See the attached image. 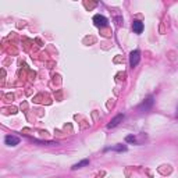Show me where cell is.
<instances>
[{
  "label": "cell",
  "mask_w": 178,
  "mask_h": 178,
  "mask_svg": "<svg viewBox=\"0 0 178 178\" xmlns=\"http://www.w3.org/2000/svg\"><path fill=\"white\" fill-rule=\"evenodd\" d=\"M93 22H95V25H96V27H99V28L107 27V25H108V19L106 18V17L100 15V14H96V15L93 17Z\"/></svg>",
  "instance_id": "6da1fadb"
},
{
  "label": "cell",
  "mask_w": 178,
  "mask_h": 178,
  "mask_svg": "<svg viewBox=\"0 0 178 178\" xmlns=\"http://www.w3.org/2000/svg\"><path fill=\"white\" fill-rule=\"evenodd\" d=\"M139 60H141V53H139V50H134V52H131V54H129V66L132 67V68L138 66Z\"/></svg>",
  "instance_id": "7a4b0ae2"
},
{
  "label": "cell",
  "mask_w": 178,
  "mask_h": 178,
  "mask_svg": "<svg viewBox=\"0 0 178 178\" xmlns=\"http://www.w3.org/2000/svg\"><path fill=\"white\" fill-rule=\"evenodd\" d=\"M4 142L8 146H15V145L19 143V138L18 136H14V135H7L4 138Z\"/></svg>",
  "instance_id": "3957f363"
},
{
  "label": "cell",
  "mask_w": 178,
  "mask_h": 178,
  "mask_svg": "<svg viewBox=\"0 0 178 178\" xmlns=\"http://www.w3.org/2000/svg\"><path fill=\"white\" fill-rule=\"evenodd\" d=\"M122 120H124V116H122V114H118V116H116L110 122H108V124H107V128H114V127H117V125H118L120 122L122 121Z\"/></svg>",
  "instance_id": "277c9868"
},
{
  "label": "cell",
  "mask_w": 178,
  "mask_h": 178,
  "mask_svg": "<svg viewBox=\"0 0 178 178\" xmlns=\"http://www.w3.org/2000/svg\"><path fill=\"white\" fill-rule=\"evenodd\" d=\"M132 29L135 33H142V31H143V22L135 19V21L132 22Z\"/></svg>",
  "instance_id": "5b68a950"
},
{
  "label": "cell",
  "mask_w": 178,
  "mask_h": 178,
  "mask_svg": "<svg viewBox=\"0 0 178 178\" xmlns=\"http://www.w3.org/2000/svg\"><path fill=\"white\" fill-rule=\"evenodd\" d=\"M88 164H89V160H88V159H85V160H82V161H79V163L74 164V166H72V170H78V168H82V167L88 166Z\"/></svg>",
  "instance_id": "8992f818"
},
{
  "label": "cell",
  "mask_w": 178,
  "mask_h": 178,
  "mask_svg": "<svg viewBox=\"0 0 178 178\" xmlns=\"http://www.w3.org/2000/svg\"><path fill=\"white\" fill-rule=\"evenodd\" d=\"M106 152L107 150H117V152H125L127 150V146H124V145H118V146H113V147H106Z\"/></svg>",
  "instance_id": "52a82bcc"
},
{
  "label": "cell",
  "mask_w": 178,
  "mask_h": 178,
  "mask_svg": "<svg viewBox=\"0 0 178 178\" xmlns=\"http://www.w3.org/2000/svg\"><path fill=\"white\" fill-rule=\"evenodd\" d=\"M125 142H132V143H134V142H135V136H134V135H128L127 138H125Z\"/></svg>",
  "instance_id": "ba28073f"
},
{
  "label": "cell",
  "mask_w": 178,
  "mask_h": 178,
  "mask_svg": "<svg viewBox=\"0 0 178 178\" xmlns=\"http://www.w3.org/2000/svg\"><path fill=\"white\" fill-rule=\"evenodd\" d=\"M177 118H178V108H177Z\"/></svg>",
  "instance_id": "9c48e42d"
}]
</instances>
